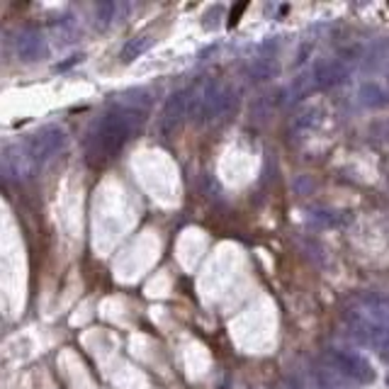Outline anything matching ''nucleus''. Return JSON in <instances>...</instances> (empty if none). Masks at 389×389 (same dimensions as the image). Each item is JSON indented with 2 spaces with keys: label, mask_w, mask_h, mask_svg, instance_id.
<instances>
[{
  "label": "nucleus",
  "mask_w": 389,
  "mask_h": 389,
  "mask_svg": "<svg viewBox=\"0 0 389 389\" xmlns=\"http://www.w3.org/2000/svg\"><path fill=\"white\" fill-rule=\"evenodd\" d=\"M141 122V112H134V110L127 108H117L105 117H100L98 124L91 132V139H88V158H91V163H105V161L115 158L124 149V144L134 137Z\"/></svg>",
  "instance_id": "nucleus-1"
},
{
  "label": "nucleus",
  "mask_w": 389,
  "mask_h": 389,
  "mask_svg": "<svg viewBox=\"0 0 389 389\" xmlns=\"http://www.w3.org/2000/svg\"><path fill=\"white\" fill-rule=\"evenodd\" d=\"M233 108H236V93L231 86L202 78L192 88H187V117L194 124H214L219 120H226Z\"/></svg>",
  "instance_id": "nucleus-2"
},
{
  "label": "nucleus",
  "mask_w": 389,
  "mask_h": 389,
  "mask_svg": "<svg viewBox=\"0 0 389 389\" xmlns=\"http://www.w3.org/2000/svg\"><path fill=\"white\" fill-rule=\"evenodd\" d=\"M346 324L360 343L389 360V326L363 302V297L355 299L353 307L346 311Z\"/></svg>",
  "instance_id": "nucleus-3"
},
{
  "label": "nucleus",
  "mask_w": 389,
  "mask_h": 389,
  "mask_svg": "<svg viewBox=\"0 0 389 389\" xmlns=\"http://www.w3.org/2000/svg\"><path fill=\"white\" fill-rule=\"evenodd\" d=\"M355 69H358V54L343 52V54H336V57L316 61L307 74L311 78L314 91H326V88H333V86L346 83L348 78L353 76Z\"/></svg>",
  "instance_id": "nucleus-4"
},
{
  "label": "nucleus",
  "mask_w": 389,
  "mask_h": 389,
  "mask_svg": "<svg viewBox=\"0 0 389 389\" xmlns=\"http://www.w3.org/2000/svg\"><path fill=\"white\" fill-rule=\"evenodd\" d=\"M292 382L299 389H360V385L348 380V377L343 375L341 370L333 368L326 358L309 363Z\"/></svg>",
  "instance_id": "nucleus-5"
},
{
  "label": "nucleus",
  "mask_w": 389,
  "mask_h": 389,
  "mask_svg": "<svg viewBox=\"0 0 389 389\" xmlns=\"http://www.w3.org/2000/svg\"><path fill=\"white\" fill-rule=\"evenodd\" d=\"M326 360L333 365L336 370H341L343 375L348 377V380H353L355 385H370V382H375L377 372L372 368V363L368 358H363L360 353H355V350H346V348H329L324 355Z\"/></svg>",
  "instance_id": "nucleus-6"
},
{
  "label": "nucleus",
  "mask_w": 389,
  "mask_h": 389,
  "mask_svg": "<svg viewBox=\"0 0 389 389\" xmlns=\"http://www.w3.org/2000/svg\"><path fill=\"white\" fill-rule=\"evenodd\" d=\"M66 139H69L66 137V129L52 124V127H44L42 132H37V134L27 141V151H30L32 161L37 163V168L47 166L49 161L66 146Z\"/></svg>",
  "instance_id": "nucleus-7"
},
{
  "label": "nucleus",
  "mask_w": 389,
  "mask_h": 389,
  "mask_svg": "<svg viewBox=\"0 0 389 389\" xmlns=\"http://www.w3.org/2000/svg\"><path fill=\"white\" fill-rule=\"evenodd\" d=\"M326 108L321 103H307L304 108H299L290 120V134L292 139H307L321 129L326 124Z\"/></svg>",
  "instance_id": "nucleus-8"
},
{
  "label": "nucleus",
  "mask_w": 389,
  "mask_h": 389,
  "mask_svg": "<svg viewBox=\"0 0 389 389\" xmlns=\"http://www.w3.org/2000/svg\"><path fill=\"white\" fill-rule=\"evenodd\" d=\"M185 120H187V91H175L173 95L166 100L163 112H161V122H158L161 137L175 134Z\"/></svg>",
  "instance_id": "nucleus-9"
},
{
  "label": "nucleus",
  "mask_w": 389,
  "mask_h": 389,
  "mask_svg": "<svg viewBox=\"0 0 389 389\" xmlns=\"http://www.w3.org/2000/svg\"><path fill=\"white\" fill-rule=\"evenodd\" d=\"M15 49L22 61H39L44 54V35L35 27H27L15 39Z\"/></svg>",
  "instance_id": "nucleus-10"
},
{
  "label": "nucleus",
  "mask_w": 389,
  "mask_h": 389,
  "mask_svg": "<svg viewBox=\"0 0 389 389\" xmlns=\"http://www.w3.org/2000/svg\"><path fill=\"white\" fill-rule=\"evenodd\" d=\"M151 44H153V37L151 35H137V37H132L129 42L122 47L120 59L124 61V64H132V61L139 59L141 54H146L149 49H151Z\"/></svg>",
  "instance_id": "nucleus-11"
},
{
  "label": "nucleus",
  "mask_w": 389,
  "mask_h": 389,
  "mask_svg": "<svg viewBox=\"0 0 389 389\" xmlns=\"http://www.w3.org/2000/svg\"><path fill=\"white\" fill-rule=\"evenodd\" d=\"M348 216L346 212H331V209H316L309 214V221L319 229H331V226H341Z\"/></svg>",
  "instance_id": "nucleus-12"
},
{
  "label": "nucleus",
  "mask_w": 389,
  "mask_h": 389,
  "mask_svg": "<svg viewBox=\"0 0 389 389\" xmlns=\"http://www.w3.org/2000/svg\"><path fill=\"white\" fill-rule=\"evenodd\" d=\"M115 13H117V5L115 3H110V0L100 3L95 8V25H98V30H108V27L112 25V20H115Z\"/></svg>",
  "instance_id": "nucleus-13"
},
{
  "label": "nucleus",
  "mask_w": 389,
  "mask_h": 389,
  "mask_svg": "<svg viewBox=\"0 0 389 389\" xmlns=\"http://www.w3.org/2000/svg\"><path fill=\"white\" fill-rule=\"evenodd\" d=\"M54 27H57L61 42H74V37H76V22H74V18H71V15H66V18H59L57 22H54Z\"/></svg>",
  "instance_id": "nucleus-14"
},
{
  "label": "nucleus",
  "mask_w": 389,
  "mask_h": 389,
  "mask_svg": "<svg viewBox=\"0 0 389 389\" xmlns=\"http://www.w3.org/2000/svg\"><path fill=\"white\" fill-rule=\"evenodd\" d=\"M251 74H253L255 81H265V78H270V76H275V74H277V66L272 64L270 59H265V61L260 59L258 64H255L253 69H251Z\"/></svg>",
  "instance_id": "nucleus-15"
},
{
  "label": "nucleus",
  "mask_w": 389,
  "mask_h": 389,
  "mask_svg": "<svg viewBox=\"0 0 389 389\" xmlns=\"http://www.w3.org/2000/svg\"><path fill=\"white\" fill-rule=\"evenodd\" d=\"M272 389H299V387L294 385L292 380H280V382H275V387Z\"/></svg>",
  "instance_id": "nucleus-16"
},
{
  "label": "nucleus",
  "mask_w": 389,
  "mask_h": 389,
  "mask_svg": "<svg viewBox=\"0 0 389 389\" xmlns=\"http://www.w3.org/2000/svg\"><path fill=\"white\" fill-rule=\"evenodd\" d=\"M387 95H389V78H387Z\"/></svg>",
  "instance_id": "nucleus-17"
}]
</instances>
